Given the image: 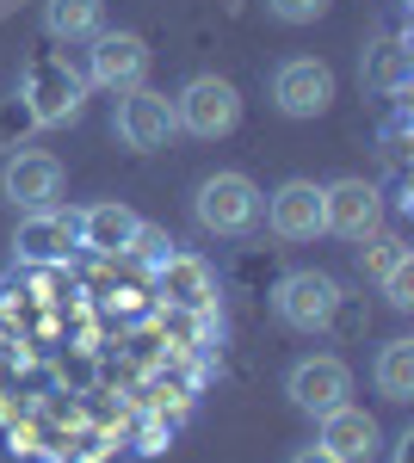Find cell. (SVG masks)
Listing matches in <instances>:
<instances>
[{
  "label": "cell",
  "mask_w": 414,
  "mask_h": 463,
  "mask_svg": "<svg viewBox=\"0 0 414 463\" xmlns=\"http://www.w3.org/2000/svg\"><path fill=\"white\" fill-rule=\"evenodd\" d=\"M260 211H266V192L254 185L247 174H205L192 185V222L205 229V235H223V241H236V235H254L260 229Z\"/></svg>",
  "instance_id": "6da1fadb"
},
{
  "label": "cell",
  "mask_w": 414,
  "mask_h": 463,
  "mask_svg": "<svg viewBox=\"0 0 414 463\" xmlns=\"http://www.w3.org/2000/svg\"><path fill=\"white\" fill-rule=\"evenodd\" d=\"M273 316L291 327V334H328L334 316H341V279L334 272H315V266H297L273 285Z\"/></svg>",
  "instance_id": "7a4b0ae2"
},
{
  "label": "cell",
  "mask_w": 414,
  "mask_h": 463,
  "mask_svg": "<svg viewBox=\"0 0 414 463\" xmlns=\"http://www.w3.org/2000/svg\"><path fill=\"white\" fill-rule=\"evenodd\" d=\"M236 124H242V93H236V80H223V74H192V80L173 93V130H186V137H198V143L229 137Z\"/></svg>",
  "instance_id": "3957f363"
},
{
  "label": "cell",
  "mask_w": 414,
  "mask_h": 463,
  "mask_svg": "<svg viewBox=\"0 0 414 463\" xmlns=\"http://www.w3.org/2000/svg\"><path fill=\"white\" fill-rule=\"evenodd\" d=\"M284 395H291V408L297 414H328V408H341L346 395H352V371H346V358L334 353H303L291 371H284Z\"/></svg>",
  "instance_id": "277c9868"
},
{
  "label": "cell",
  "mask_w": 414,
  "mask_h": 463,
  "mask_svg": "<svg viewBox=\"0 0 414 463\" xmlns=\"http://www.w3.org/2000/svg\"><path fill=\"white\" fill-rule=\"evenodd\" d=\"M155 297L168 303L173 316L210 321V316H217V272H210L198 253H179V248H173L168 260L155 266Z\"/></svg>",
  "instance_id": "5b68a950"
},
{
  "label": "cell",
  "mask_w": 414,
  "mask_h": 463,
  "mask_svg": "<svg viewBox=\"0 0 414 463\" xmlns=\"http://www.w3.org/2000/svg\"><path fill=\"white\" fill-rule=\"evenodd\" d=\"M383 229V192L365 179H334L322 185V235H341V241H365Z\"/></svg>",
  "instance_id": "8992f818"
},
{
  "label": "cell",
  "mask_w": 414,
  "mask_h": 463,
  "mask_svg": "<svg viewBox=\"0 0 414 463\" xmlns=\"http://www.w3.org/2000/svg\"><path fill=\"white\" fill-rule=\"evenodd\" d=\"M0 192L13 198L19 216L50 211V204L63 198V161H56L50 148H19V155H6V167H0Z\"/></svg>",
  "instance_id": "52a82bcc"
},
{
  "label": "cell",
  "mask_w": 414,
  "mask_h": 463,
  "mask_svg": "<svg viewBox=\"0 0 414 463\" xmlns=\"http://www.w3.org/2000/svg\"><path fill=\"white\" fill-rule=\"evenodd\" d=\"M111 130H118V143H124V148L155 155V148H168V137H173V99H168V93H155V87H130V93H118Z\"/></svg>",
  "instance_id": "ba28073f"
},
{
  "label": "cell",
  "mask_w": 414,
  "mask_h": 463,
  "mask_svg": "<svg viewBox=\"0 0 414 463\" xmlns=\"http://www.w3.org/2000/svg\"><path fill=\"white\" fill-rule=\"evenodd\" d=\"M273 106L284 118H322L334 106V69L315 56H284L273 69Z\"/></svg>",
  "instance_id": "9c48e42d"
},
{
  "label": "cell",
  "mask_w": 414,
  "mask_h": 463,
  "mask_svg": "<svg viewBox=\"0 0 414 463\" xmlns=\"http://www.w3.org/2000/svg\"><path fill=\"white\" fill-rule=\"evenodd\" d=\"M93 43V56H87V80L105 87V93H130L142 87V74H149V43L137 32H100L87 37Z\"/></svg>",
  "instance_id": "30bf717a"
},
{
  "label": "cell",
  "mask_w": 414,
  "mask_h": 463,
  "mask_svg": "<svg viewBox=\"0 0 414 463\" xmlns=\"http://www.w3.org/2000/svg\"><path fill=\"white\" fill-rule=\"evenodd\" d=\"M25 99H32L37 124H69L81 111V74L63 62V56H37L25 69Z\"/></svg>",
  "instance_id": "8fae6325"
},
{
  "label": "cell",
  "mask_w": 414,
  "mask_h": 463,
  "mask_svg": "<svg viewBox=\"0 0 414 463\" xmlns=\"http://www.w3.org/2000/svg\"><path fill=\"white\" fill-rule=\"evenodd\" d=\"M315 445H322L334 463H371V458H378V445H383V427L365 414V408L341 402V408H328V414H322Z\"/></svg>",
  "instance_id": "7c38bea8"
},
{
  "label": "cell",
  "mask_w": 414,
  "mask_h": 463,
  "mask_svg": "<svg viewBox=\"0 0 414 463\" xmlns=\"http://www.w3.org/2000/svg\"><path fill=\"white\" fill-rule=\"evenodd\" d=\"M260 216H266V229L278 241H315L322 235V185L315 179H284Z\"/></svg>",
  "instance_id": "4fadbf2b"
},
{
  "label": "cell",
  "mask_w": 414,
  "mask_h": 463,
  "mask_svg": "<svg viewBox=\"0 0 414 463\" xmlns=\"http://www.w3.org/2000/svg\"><path fill=\"white\" fill-rule=\"evenodd\" d=\"M142 216L124 204V198H100V204H87V211H74V248L100 253V260H118V253L130 248V235H137Z\"/></svg>",
  "instance_id": "5bb4252c"
},
{
  "label": "cell",
  "mask_w": 414,
  "mask_h": 463,
  "mask_svg": "<svg viewBox=\"0 0 414 463\" xmlns=\"http://www.w3.org/2000/svg\"><path fill=\"white\" fill-rule=\"evenodd\" d=\"M13 253L25 260V266H63L74 253V211H32L19 216V235H13Z\"/></svg>",
  "instance_id": "9a60e30c"
},
{
  "label": "cell",
  "mask_w": 414,
  "mask_h": 463,
  "mask_svg": "<svg viewBox=\"0 0 414 463\" xmlns=\"http://www.w3.org/2000/svg\"><path fill=\"white\" fill-rule=\"evenodd\" d=\"M359 80H365V93H378V99H402L414 87V56L402 37H378L371 50H365V62H359Z\"/></svg>",
  "instance_id": "2e32d148"
},
{
  "label": "cell",
  "mask_w": 414,
  "mask_h": 463,
  "mask_svg": "<svg viewBox=\"0 0 414 463\" xmlns=\"http://www.w3.org/2000/svg\"><path fill=\"white\" fill-rule=\"evenodd\" d=\"M43 32L56 43H81V37L105 32V0H43Z\"/></svg>",
  "instance_id": "e0dca14e"
},
{
  "label": "cell",
  "mask_w": 414,
  "mask_h": 463,
  "mask_svg": "<svg viewBox=\"0 0 414 463\" xmlns=\"http://www.w3.org/2000/svg\"><path fill=\"white\" fill-rule=\"evenodd\" d=\"M371 377H378V395L390 408H409L414 402V340H383Z\"/></svg>",
  "instance_id": "ac0fdd59"
},
{
  "label": "cell",
  "mask_w": 414,
  "mask_h": 463,
  "mask_svg": "<svg viewBox=\"0 0 414 463\" xmlns=\"http://www.w3.org/2000/svg\"><path fill=\"white\" fill-rule=\"evenodd\" d=\"M402 260H409V241H402V235H390V229H378V235H365V241H359V272H365V279H378V285L402 266Z\"/></svg>",
  "instance_id": "d6986e66"
},
{
  "label": "cell",
  "mask_w": 414,
  "mask_h": 463,
  "mask_svg": "<svg viewBox=\"0 0 414 463\" xmlns=\"http://www.w3.org/2000/svg\"><path fill=\"white\" fill-rule=\"evenodd\" d=\"M124 253H130V260H142V266L155 272V266L173 253V235H168V229H149V222H137V235H130V248H124Z\"/></svg>",
  "instance_id": "ffe728a7"
},
{
  "label": "cell",
  "mask_w": 414,
  "mask_h": 463,
  "mask_svg": "<svg viewBox=\"0 0 414 463\" xmlns=\"http://www.w3.org/2000/svg\"><path fill=\"white\" fill-rule=\"evenodd\" d=\"M266 13H273L278 25H315L328 13V0H266Z\"/></svg>",
  "instance_id": "44dd1931"
},
{
  "label": "cell",
  "mask_w": 414,
  "mask_h": 463,
  "mask_svg": "<svg viewBox=\"0 0 414 463\" xmlns=\"http://www.w3.org/2000/svg\"><path fill=\"white\" fill-rule=\"evenodd\" d=\"M383 303H390V309H414V260H402V266L383 279Z\"/></svg>",
  "instance_id": "7402d4cb"
},
{
  "label": "cell",
  "mask_w": 414,
  "mask_h": 463,
  "mask_svg": "<svg viewBox=\"0 0 414 463\" xmlns=\"http://www.w3.org/2000/svg\"><path fill=\"white\" fill-rule=\"evenodd\" d=\"M383 155H390V161H402V155H409V111H396V118L383 124Z\"/></svg>",
  "instance_id": "603a6c76"
},
{
  "label": "cell",
  "mask_w": 414,
  "mask_h": 463,
  "mask_svg": "<svg viewBox=\"0 0 414 463\" xmlns=\"http://www.w3.org/2000/svg\"><path fill=\"white\" fill-rule=\"evenodd\" d=\"M284 463H334V458H328L322 445H297V451H291V458H284Z\"/></svg>",
  "instance_id": "cb8c5ba5"
}]
</instances>
